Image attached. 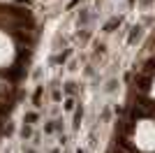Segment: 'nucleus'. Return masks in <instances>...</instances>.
Segmentation results:
<instances>
[{
	"label": "nucleus",
	"mask_w": 155,
	"mask_h": 153,
	"mask_svg": "<svg viewBox=\"0 0 155 153\" xmlns=\"http://www.w3.org/2000/svg\"><path fill=\"white\" fill-rule=\"evenodd\" d=\"M146 70H148V72H155V56L146 60Z\"/></svg>",
	"instance_id": "f03ea898"
},
{
	"label": "nucleus",
	"mask_w": 155,
	"mask_h": 153,
	"mask_svg": "<svg viewBox=\"0 0 155 153\" xmlns=\"http://www.w3.org/2000/svg\"><path fill=\"white\" fill-rule=\"evenodd\" d=\"M114 25H118V19H114V21H109V23H107V30H111V28H114Z\"/></svg>",
	"instance_id": "39448f33"
},
{
	"label": "nucleus",
	"mask_w": 155,
	"mask_h": 153,
	"mask_svg": "<svg viewBox=\"0 0 155 153\" xmlns=\"http://www.w3.org/2000/svg\"><path fill=\"white\" fill-rule=\"evenodd\" d=\"M65 90H67V93L72 95V93H74V83H65Z\"/></svg>",
	"instance_id": "20e7f679"
},
{
	"label": "nucleus",
	"mask_w": 155,
	"mask_h": 153,
	"mask_svg": "<svg viewBox=\"0 0 155 153\" xmlns=\"http://www.w3.org/2000/svg\"><path fill=\"white\" fill-rule=\"evenodd\" d=\"M26 121H28V123H35V121H37V114H28Z\"/></svg>",
	"instance_id": "7ed1b4c3"
},
{
	"label": "nucleus",
	"mask_w": 155,
	"mask_h": 153,
	"mask_svg": "<svg viewBox=\"0 0 155 153\" xmlns=\"http://www.w3.org/2000/svg\"><path fill=\"white\" fill-rule=\"evenodd\" d=\"M150 81H153V79H150V74H137L134 86H137L139 90H141V93H146V90L150 88Z\"/></svg>",
	"instance_id": "f257e3e1"
},
{
	"label": "nucleus",
	"mask_w": 155,
	"mask_h": 153,
	"mask_svg": "<svg viewBox=\"0 0 155 153\" xmlns=\"http://www.w3.org/2000/svg\"><path fill=\"white\" fill-rule=\"evenodd\" d=\"M111 153H125V151H123L120 146H114V148H111Z\"/></svg>",
	"instance_id": "423d86ee"
}]
</instances>
